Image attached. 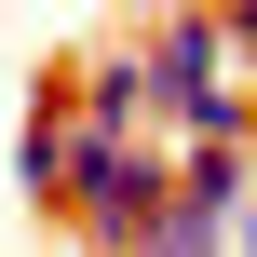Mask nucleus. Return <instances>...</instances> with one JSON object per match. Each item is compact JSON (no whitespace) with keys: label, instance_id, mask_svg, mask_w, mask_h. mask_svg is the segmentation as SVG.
<instances>
[{"label":"nucleus","instance_id":"1","mask_svg":"<svg viewBox=\"0 0 257 257\" xmlns=\"http://www.w3.org/2000/svg\"><path fill=\"white\" fill-rule=\"evenodd\" d=\"M68 149H81V95L54 81V95L27 108V136H14V190H27V203H68Z\"/></svg>","mask_w":257,"mask_h":257},{"label":"nucleus","instance_id":"2","mask_svg":"<svg viewBox=\"0 0 257 257\" xmlns=\"http://www.w3.org/2000/svg\"><path fill=\"white\" fill-rule=\"evenodd\" d=\"M217 257H257V203H244V217H230V244H217Z\"/></svg>","mask_w":257,"mask_h":257}]
</instances>
